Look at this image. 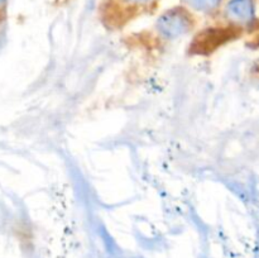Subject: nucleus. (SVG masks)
Returning <instances> with one entry per match:
<instances>
[{
	"label": "nucleus",
	"mask_w": 259,
	"mask_h": 258,
	"mask_svg": "<svg viewBox=\"0 0 259 258\" xmlns=\"http://www.w3.org/2000/svg\"><path fill=\"white\" fill-rule=\"evenodd\" d=\"M3 2V0H0V3H2Z\"/></svg>",
	"instance_id": "obj_1"
}]
</instances>
